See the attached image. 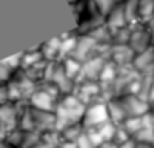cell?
<instances>
[{
	"label": "cell",
	"mask_w": 154,
	"mask_h": 148,
	"mask_svg": "<svg viewBox=\"0 0 154 148\" xmlns=\"http://www.w3.org/2000/svg\"><path fill=\"white\" fill-rule=\"evenodd\" d=\"M110 119V112H108V104H103V102H95V104H91L86 113H84V118H83V126L86 129L91 128H97V126H102L105 124Z\"/></svg>",
	"instance_id": "1"
},
{
	"label": "cell",
	"mask_w": 154,
	"mask_h": 148,
	"mask_svg": "<svg viewBox=\"0 0 154 148\" xmlns=\"http://www.w3.org/2000/svg\"><path fill=\"white\" fill-rule=\"evenodd\" d=\"M152 45H154L152 37H151V32H149L146 24H138V27H134L132 33H130L129 46L135 51V54L148 49L149 46H152Z\"/></svg>",
	"instance_id": "2"
},
{
	"label": "cell",
	"mask_w": 154,
	"mask_h": 148,
	"mask_svg": "<svg viewBox=\"0 0 154 148\" xmlns=\"http://www.w3.org/2000/svg\"><path fill=\"white\" fill-rule=\"evenodd\" d=\"M106 62L97 56V58H92L86 62H83V69H81V73L79 77L83 78V81H100V75H102V70H103Z\"/></svg>",
	"instance_id": "3"
},
{
	"label": "cell",
	"mask_w": 154,
	"mask_h": 148,
	"mask_svg": "<svg viewBox=\"0 0 154 148\" xmlns=\"http://www.w3.org/2000/svg\"><path fill=\"white\" fill-rule=\"evenodd\" d=\"M135 51L129 46V45H115L111 48V61L119 67H130L134 65V59H135Z\"/></svg>",
	"instance_id": "4"
},
{
	"label": "cell",
	"mask_w": 154,
	"mask_h": 148,
	"mask_svg": "<svg viewBox=\"0 0 154 148\" xmlns=\"http://www.w3.org/2000/svg\"><path fill=\"white\" fill-rule=\"evenodd\" d=\"M99 46V42H97L95 38L92 37H81L78 38V43H76V48L73 51V56L72 58H75L76 61L79 62H86L89 59H92V51Z\"/></svg>",
	"instance_id": "5"
},
{
	"label": "cell",
	"mask_w": 154,
	"mask_h": 148,
	"mask_svg": "<svg viewBox=\"0 0 154 148\" xmlns=\"http://www.w3.org/2000/svg\"><path fill=\"white\" fill-rule=\"evenodd\" d=\"M30 105L37 110H45V112H56V107H57V102L56 97L51 96L48 91H35L33 96L30 97Z\"/></svg>",
	"instance_id": "6"
},
{
	"label": "cell",
	"mask_w": 154,
	"mask_h": 148,
	"mask_svg": "<svg viewBox=\"0 0 154 148\" xmlns=\"http://www.w3.org/2000/svg\"><path fill=\"white\" fill-rule=\"evenodd\" d=\"M127 26H129V22H127V16H125L124 7L115 8L110 13V16H108V29L113 30V35H115L116 32H119Z\"/></svg>",
	"instance_id": "7"
},
{
	"label": "cell",
	"mask_w": 154,
	"mask_h": 148,
	"mask_svg": "<svg viewBox=\"0 0 154 148\" xmlns=\"http://www.w3.org/2000/svg\"><path fill=\"white\" fill-rule=\"evenodd\" d=\"M60 43H62V38L60 37H54L53 40L43 43L42 46V56L45 59H49V61H54L56 58H59L60 54Z\"/></svg>",
	"instance_id": "8"
},
{
	"label": "cell",
	"mask_w": 154,
	"mask_h": 148,
	"mask_svg": "<svg viewBox=\"0 0 154 148\" xmlns=\"http://www.w3.org/2000/svg\"><path fill=\"white\" fill-rule=\"evenodd\" d=\"M140 24H149L154 19V0H138Z\"/></svg>",
	"instance_id": "9"
},
{
	"label": "cell",
	"mask_w": 154,
	"mask_h": 148,
	"mask_svg": "<svg viewBox=\"0 0 154 148\" xmlns=\"http://www.w3.org/2000/svg\"><path fill=\"white\" fill-rule=\"evenodd\" d=\"M62 65H64V70L70 80H76L79 77V73H81V69H83V62L76 61L75 58H67Z\"/></svg>",
	"instance_id": "10"
},
{
	"label": "cell",
	"mask_w": 154,
	"mask_h": 148,
	"mask_svg": "<svg viewBox=\"0 0 154 148\" xmlns=\"http://www.w3.org/2000/svg\"><path fill=\"white\" fill-rule=\"evenodd\" d=\"M118 2V0H95V3H97V7H99V10L102 11L103 14H108V13H111L113 7H115V3Z\"/></svg>",
	"instance_id": "11"
},
{
	"label": "cell",
	"mask_w": 154,
	"mask_h": 148,
	"mask_svg": "<svg viewBox=\"0 0 154 148\" xmlns=\"http://www.w3.org/2000/svg\"><path fill=\"white\" fill-rule=\"evenodd\" d=\"M13 75V70L10 69V67L5 64L3 61H0V83H3V81H8L10 77Z\"/></svg>",
	"instance_id": "12"
},
{
	"label": "cell",
	"mask_w": 154,
	"mask_h": 148,
	"mask_svg": "<svg viewBox=\"0 0 154 148\" xmlns=\"http://www.w3.org/2000/svg\"><path fill=\"white\" fill-rule=\"evenodd\" d=\"M10 100L8 97V88L7 86H0V105H5Z\"/></svg>",
	"instance_id": "13"
},
{
	"label": "cell",
	"mask_w": 154,
	"mask_h": 148,
	"mask_svg": "<svg viewBox=\"0 0 154 148\" xmlns=\"http://www.w3.org/2000/svg\"><path fill=\"white\" fill-rule=\"evenodd\" d=\"M148 29H149V32H151V37H152V43H154V19L148 24Z\"/></svg>",
	"instance_id": "14"
},
{
	"label": "cell",
	"mask_w": 154,
	"mask_h": 148,
	"mask_svg": "<svg viewBox=\"0 0 154 148\" xmlns=\"http://www.w3.org/2000/svg\"><path fill=\"white\" fill-rule=\"evenodd\" d=\"M154 100V81H152V88H151V94H149V102Z\"/></svg>",
	"instance_id": "15"
},
{
	"label": "cell",
	"mask_w": 154,
	"mask_h": 148,
	"mask_svg": "<svg viewBox=\"0 0 154 148\" xmlns=\"http://www.w3.org/2000/svg\"><path fill=\"white\" fill-rule=\"evenodd\" d=\"M149 104H151V112L154 113V100H151V102H149Z\"/></svg>",
	"instance_id": "16"
}]
</instances>
